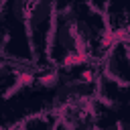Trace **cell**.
Instances as JSON below:
<instances>
[{"label":"cell","mask_w":130,"mask_h":130,"mask_svg":"<svg viewBox=\"0 0 130 130\" xmlns=\"http://www.w3.org/2000/svg\"><path fill=\"white\" fill-rule=\"evenodd\" d=\"M87 63L89 59L83 51V45L77 32L73 4L55 2V18H53L51 41H49V65L61 71H75Z\"/></svg>","instance_id":"6da1fadb"},{"label":"cell","mask_w":130,"mask_h":130,"mask_svg":"<svg viewBox=\"0 0 130 130\" xmlns=\"http://www.w3.org/2000/svg\"><path fill=\"white\" fill-rule=\"evenodd\" d=\"M55 18V2L47 0H35L26 2V35H28V47L32 63L43 69L49 67V41H51V28Z\"/></svg>","instance_id":"7a4b0ae2"},{"label":"cell","mask_w":130,"mask_h":130,"mask_svg":"<svg viewBox=\"0 0 130 130\" xmlns=\"http://www.w3.org/2000/svg\"><path fill=\"white\" fill-rule=\"evenodd\" d=\"M57 124H59V116L47 110V112H39V114L24 118L20 122V128L22 130H55Z\"/></svg>","instance_id":"3957f363"},{"label":"cell","mask_w":130,"mask_h":130,"mask_svg":"<svg viewBox=\"0 0 130 130\" xmlns=\"http://www.w3.org/2000/svg\"><path fill=\"white\" fill-rule=\"evenodd\" d=\"M116 130H130V104H128V114H122L116 120Z\"/></svg>","instance_id":"277c9868"},{"label":"cell","mask_w":130,"mask_h":130,"mask_svg":"<svg viewBox=\"0 0 130 130\" xmlns=\"http://www.w3.org/2000/svg\"><path fill=\"white\" fill-rule=\"evenodd\" d=\"M120 43V41H118ZM124 45V55H126V63H128V71H130V41H122Z\"/></svg>","instance_id":"5b68a950"},{"label":"cell","mask_w":130,"mask_h":130,"mask_svg":"<svg viewBox=\"0 0 130 130\" xmlns=\"http://www.w3.org/2000/svg\"><path fill=\"white\" fill-rule=\"evenodd\" d=\"M10 130H22V128H20V124H16V126H12Z\"/></svg>","instance_id":"8992f818"}]
</instances>
